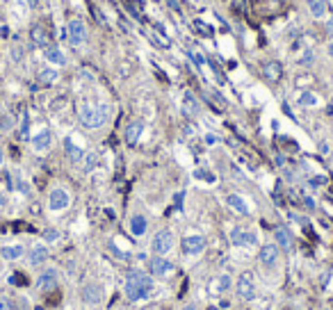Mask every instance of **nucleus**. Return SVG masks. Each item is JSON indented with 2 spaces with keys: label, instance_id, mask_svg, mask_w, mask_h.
<instances>
[{
  "label": "nucleus",
  "instance_id": "nucleus-6",
  "mask_svg": "<svg viewBox=\"0 0 333 310\" xmlns=\"http://www.w3.org/2000/svg\"><path fill=\"white\" fill-rule=\"evenodd\" d=\"M69 203H71V196H69L67 190H62V187H57V190L50 191V196H48V208L53 212L57 210H67Z\"/></svg>",
  "mask_w": 333,
  "mask_h": 310
},
{
  "label": "nucleus",
  "instance_id": "nucleus-20",
  "mask_svg": "<svg viewBox=\"0 0 333 310\" xmlns=\"http://www.w3.org/2000/svg\"><path fill=\"white\" fill-rule=\"evenodd\" d=\"M46 60L50 62V64H57V66L67 64V57H64V53H62L57 46H48L46 48Z\"/></svg>",
  "mask_w": 333,
  "mask_h": 310
},
{
  "label": "nucleus",
  "instance_id": "nucleus-26",
  "mask_svg": "<svg viewBox=\"0 0 333 310\" xmlns=\"http://www.w3.org/2000/svg\"><path fill=\"white\" fill-rule=\"evenodd\" d=\"M37 80H39L41 85H53V82H57V71L55 69H41L37 73Z\"/></svg>",
  "mask_w": 333,
  "mask_h": 310
},
{
  "label": "nucleus",
  "instance_id": "nucleus-29",
  "mask_svg": "<svg viewBox=\"0 0 333 310\" xmlns=\"http://www.w3.org/2000/svg\"><path fill=\"white\" fill-rule=\"evenodd\" d=\"M0 310H16V306H14L7 297H0Z\"/></svg>",
  "mask_w": 333,
  "mask_h": 310
},
{
  "label": "nucleus",
  "instance_id": "nucleus-13",
  "mask_svg": "<svg viewBox=\"0 0 333 310\" xmlns=\"http://www.w3.org/2000/svg\"><path fill=\"white\" fill-rule=\"evenodd\" d=\"M82 299H85L87 304H100L103 301V290L96 283H87L82 287Z\"/></svg>",
  "mask_w": 333,
  "mask_h": 310
},
{
  "label": "nucleus",
  "instance_id": "nucleus-23",
  "mask_svg": "<svg viewBox=\"0 0 333 310\" xmlns=\"http://www.w3.org/2000/svg\"><path fill=\"white\" fill-rule=\"evenodd\" d=\"M228 205H231L235 212H240V215H249V205L240 194H231V196H228Z\"/></svg>",
  "mask_w": 333,
  "mask_h": 310
},
{
  "label": "nucleus",
  "instance_id": "nucleus-42",
  "mask_svg": "<svg viewBox=\"0 0 333 310\" xmlns=\"http://www.w3.org/2000/svg\"><path fill=\"white\" fill-rule=\"evenodd\" d=\"M0 165H2V148H0Z\"/></svg>",
  "mask_w": 333,
  "mask_h": 310
},
{
  "label": "nucleus",
  "instance_id": "nucleus-1",
  "mask_svg": "<svg viewBox=\"0 0 333 310\" xmlns=\"http://www.w3.org/2000/svg\"><path fill=\"white\" fill-rule=\"evenodd\" d=\"M123 290H126V297L130 301H140V299H146L148 292L153 290V278L148 276L146 271L142 269H133L130 274L126 276V285H123Z\"/></svg>",
  "mask_w": 333,
  "mask_h": 310
},
{
  "label": "nucleus",
  "instance_id": "nucleus-33",
  "mask_svg": "<svg viewBox=\"0 0 333 310\" xmlns=\"http://www.w3.org/2000/svg\"><path fill=\"white\" fill-rule=\"evenodd\" d=\"M27 125H30V123H27V114H25V117H23V125H21V139L30 137V135H27Z\"/></svg>",
  "mask_w": 333,
  "mask_h": 310
},
{
  "label": "nucleus",
  "instance_id": "nucleus-41",
  "mask_svg": "<svg viewBox=\"0 0 333 310\" xmlns=\"http://www.w3.org/2000/svg\"><path fill=\"white\" fill-rule=\"evenodd\" d=\"M30 2V7H37V0H27Z\"/></svg>",
  "mask_w": 333,
  "mask_h": 310
},
{
  "label": "nucleus",
  "instance_id": "nucleus-37",
  "mask_svg": "<svg viewBox=\"0 0 333 310\" xmlns=\"http://www.w3.org/2000/svg\"><path fill=\"white\" fill-rule=\"evenodd\" d=\"M304 203H306L308 210H313V208H315V201H313V198H304Z\"/></svg>",
  "mask_w": 333,
  "mask_h": 310
},
{
  "label": "nucleus",
  "instance_id": "nucleus-4",
  "mask_svg": "<svg viewBox=\"0 0 333 310\" xmlns=\"http://www.w3.org/2000/svg\"><path fill=\"white\" fill-rule=\"evenodd\" d=\"M148 274L155 278H166L173 274V262H169L165 256H155L148 260Z\"/></svg>",
  "mask_w": 333,
  "mask_h": 310
},
{
  "label": "nucleus",
  "instance_id": "nucleus-19",
  "mask_svg": "<svg viewBox=\"0 0 333 310\" xmlns=\"http://www.w3.org/2000/svg\"><path fill=\"white\" fill-rule=\"evenodd\" d=\"M23 253H25V249H23L21 244L2 246V249H0V256H2V260H19V258H23Z\"/></svg>",
  "mask_w": 333,
  "mask_h": 310
},
{
  "label": "nucleus",
  "instance_id": "nucleus-30",
  "mask_svg": "<svg viewBox=\"0 0 333 310\" xmlns=\"http://www.w3.org/2000/svg\"><path fill=\"white\" fill-rule=\"evenodd\" d=\"M44 238H46L48 242H57V239H60V233H57V231H53V228H50V231H46V233H44Z\"/></svg>",
  "mask_w": 333,
  "mask_h": 310
},
{
  "label": "nucleus",
  "instance_id": "nucleus-28",
  "mask_svg": "<svg viewBox=\"0 0 333 310\" xmlns=\"http://www.w3.org/2000/svg\"><path fill=\"white\" fill-rule=\"evenodd\" d=\"M98 165V158L96 153H87L85 155V171H94V167Z\"/></svg>",
  "mask_w": 333,
  "mask_h": 310
},
{
  "label": "nucleus",
  "instance_id": "nucleus-16",
  "mask_svg": "<svg viewBox=\"0 0 333 310\" xmlns=\"http://www.w3.org/2000/svg\"><path fill=\"white\" fill-rule=\"evenodd\" d=\"M262 75H265L269 82H276V80H281V75H283V66H281L279 62H267V64L262 66Z\"/></svg>",
  "mask_w": 333,
  "mask_h": 310
},
{
  "label": "nucleus",
  "instance_id": "nucleus-15",
  "mask_svg": "<svg viewBox=\"0 0 333 310\" xmlns=\"http://www.w3.org/2000/svg\"><path fill=\"white\" fill-rule=\"evenodd\" d=\"M50 142H53L50 130H41L39 135H34V137H32L34 151H48V148H50Z\"/></svg>",
  "mask_w": 333,
  "mask_h": 310
},
{
  "label": "nucleus",
  "instance_id": "nucleus-5",
  "mask_svg": "<svg viewBox=\"0 0 333 310\" xmlns=\"http://www.w3.org/2000/svg\"><path fill=\"white\" fill-rule=\"evenodd\" d=\"M238 297L244 299V301H251V299L256 297V281H253L251 271L240 274V281H238Z\"/></svg>",
  "mask_w": 333,
  "mask_h": 310
},
{
  "label": "nucleus",
  "instance_id": "nucleus-7",
  "mask_svg": "<svg viewBox=\"0 0 333 310\" xmlns=\"http://www.w3.org/2000/svg\"><path fill=\"white\" fill-rule=\"evenodd\" d=\"M171 249H173V235H171V231H160L153 238V251L158 253V256H165V253H169Z\"/></svg>",
  "mask_w": 333,
  "mask_h": 310
},
{
  "label": "nucleus",
  "instance_id": "nucleus-8",
  "mask_svg": "<svg viewBox=\"0 0 333 310\" xmlns=\"http://www.w3.org/2000/svg\"><path fill=\"white\" fill-rule=\"evenodd\" d=\"M37 287H39L41 292H50L57 287V269H53V267H48V269H44L39 274V278H37Z\"/></svg>",
  "mask_w": 333,
  "mask_h": 310
},
{
  "label": "nucleus",
  "instance_id": "nucleus-18",
  "mask_svg": "<svg viewBox=\"0 0 333 310\" xmlns=\"http://www.w3.org/2000/svg\"><path fill=\"white\" fill-rule=\"evenodd\" d=\"M142 130H144V123H142V121H133V123H128V128H126V142L128 144H137Z\"/></svg>",
  "mask_w": 333,
  "mask_h": 310
},
{
  "label": "nucleus",
  "instance_id": "nucleus-10",
  "mask_svg": "<svg viewBox=\"0 0 333 310\" xmlns=\"http://www.w3.org/2000/svg\"><path fill=\"white\" fill-rule=\"evenodd\" d=\"M30 39H32L39 48H48V46H50V34H48V30H46V25H44V23H34V25L30 27Z\"/></svg>",
  "mask_w": 333,
  "mask_h": 310
},
{
  "label": "nucleus",
  "instance_id": "nucleus-25",
  "mask_svg": "<svg viewBox=\"0 0 333 310\" xmlns=\"http://www.w3.org/2000/svg\"><path fill=\"white\" fill-rule=\"evenodd\" d=\"M308 2V9L313 14L315 19H322L327 14V0H306Z\"/></svg>",
  "mask_w": 333,
  "mask_h": 310
},
{
  "label": "nucleus",
  "instance_id": "nucleus-11",
  "mask_svg": "<svg viewBox=\"0 0 333 310\" xmlns=\"http://www.w3.org/2000/svg\"><path fill=\"white\" fill-rule=\"evenodd\" d=\"M203 249H206V239L201 238V235H190V238L183 239V251H185L187 256L203 253Z\"/></svg>",
  "mask_w": 333,
  "mask_h": 310
},
{
  "label": "nucleus",
  "instance_id": "nucleus-24",
  "mask_svg": "<svg viewBox=\"0 0 333 310\" xmlns=\"http://www.w3.org/2000/svg\"><path fill=\"white\" fill-rule=\"evenodd\" d=\"M130 233L133 235H144L146 233V219L142 217V215H135V217H130Z\"/></svg>",
  "mask_w": 333,
  "mask_h": 310
},
{
  "label": "nucleus",
  "instance_id": "nucleus-35",
  "mask_svg": "<svg viewBox=\"0 0 333 310\" xmlns=\"http://www.w3.org/2000/svg\"><path fill=\"white\" fill-rule=\"evenodd\" d=\"M166 5L171 7L173 12H180V2H178V0H166Z\"/></svg>",
  "mask_w": 333,
  "mask_h": 310
},
{
  "label": "nucleus",
  "instance_id": "nucleus-14",
  "mask_svg": "<svg viewBox=\"0 0 333 310\" xmlns=\"http://www.w3.org/2000/svg\"><path fill=\"white\" fill-rule=\"evenodd\" d=\"M46 258H48V249L44 244H34L32 246V251L27 253V262L30 264H41V262H46Z\"/></svg>",
  "mask_w": 333,
  "mask_h": 310
},
{
  "label": "nucleus",
  "instance_id": "nucleus-39",
  "mask_svg": "<svg viewBox=\"0 0 333 310\" xmlns=\"http://www.w3.org/2000/svg\"><path fill=\"white\" fill-rule=\"evenodd\" d=\"M5 203H7V198L2 196V194H0V208H5Z\"/></svg>",
  "mask_w": 333,
  "mask_h": 310
},
{
  "label": "nucleus",
  "instance_id": "nucleus-22",
  "mask_svg": "<svg viewBox=\"0 0 333 310\" xmlns=\"http://www.w3.org/2000/svg\"><path fill=\"white\" fill-rule=\"evenodd\" d=\"M64 146H67V155L71 162H80V160H85V151H82L80 146L73 144V139H67L64 142Z\"/></svg>",
  "mask_w": 333,
  "mask_h": 310
},
{
  "label": "nucleus",
  "instance_id": "nucleus-34",
  "mask_svg": "<svg viewBox=\"0 0 333 310\" xmlns=\"http://www.w3.org/2000/svg\"><path fill=\"white\" fill-rule=\"evenodd\" d=\"M327 180L322 178V176H315V178H310V187H320V185H324Z\"/></svg>",
  "mask_w": 333,
  "mask_h": 310
},
{
  "label": "nucleus",
  "instance_id": "nucleus-36",
  "mask_svg": "<svg viewBox=\"0 0 333 310\" xmlns=\"http://www.w3.org/2000/svg\"><path fill=\"white\" fill-rule=\"evenodd\" d=\"M153 27H155V30H158V32L162 34V39H169V37H166V30L160 25V23H153Z\"/></svg>",
  "mask_w": 333,
  "mask_h": 310
},
{
  "label": "nucleus",
  "instance_id": "nucleus-40",
  "mask_svg": "<svg viewBox=\"0 0 333 310\" xmlns=\"http://www.w3.org/2000/svg\"><path fill=\"white\" fill-rule=\"evenodd\" d=\"M329 55H331V57H333V41H331V44H329Z\"/></svg>",
  "mask_w": 333,
  "mask_h": 310
},
{
  "label": "nucleus",
  "instance_id": "nucleus-31",
  "mask_svg": "<svg viewBox=\"0 0 333 310\" xmlns=\"http://www.w3.org/2000/svg\"><path fill=\"white\" fill-rule=\"evenodd\" d=\"M217 281H219V287H221L224 292H226L228 287H231V276H219Z\"/></svg>",
  "mask_w": 333,
  "mask_h": 310
},
{
  "label": "nucleus",
  "instance_id": "nucleus-43",
  "mask_svg": "<svg viewBox=\"0 0 333 310\" xmlns=\"http://www.w3.org/2000/svg\"><path fill=\"white\" fill-rule=\"evenodd\" d=\"M208 310H219V308H208Z\"/></svg>",
  "mask_w": 333,
  "mask_h": 310
},
{
  "label": "nucleus",
  "instance_id": "nucleus-3",
  "mask_svg": "<svg viewBox=\"0 0 333 310\" xmlns=\"http://www.w3.org/2000/svg\"><path fill=\"white\" fill-rule=\"evenodd\" d=\"M67 37H69V44L73 48H78V46H82L87 41V27H85V23H82V19H71L69 21V25H67Z\"/></svg>",
  "mask_w": 333,
  "mask_h": 310
},
{
  "label": "nucleus",
  "instance_id": "nucleus-12",
  "mask_svg": "<svg viewBox=\"0 0 333 310\" xmlns=\"http://www.w3.org/2000/svg\"><path fill=\"white\" fill-rule=\"evenodd\" d=\"M258 258L265 267H272L276 262V258H279V244H265L258 251Z\"/></svg>",
  "mask_w": 333,
  "mask_h": 310
},
{
  "label": "nucleus",
  "instance_id": "nucleus-2",
  "mask_svg": "<svg viewBox=\"0 0 333 310\" xmlns=\"http://www.w3.org/2000/svg\"><path fill=\"white\" fill-rule=\"evenodd\" d=\"M78 119L89 130L103 128L110 119V105H105V103H85L78 110Z\"/></svg>",
  "mask_w": 333,
  "mask_h": 310
},
{
  "label": "nucleus",
  "instance_id": "nucleus-27",
  "mask_svg": "<svg viewBox=\"0 0 333 310\" xmlns=\"http://www.w3.org/2000/svg\"><path fill=\"white\" fill-rule=\"evenodd\" d=\"M299 105H304V107H313V105H317V96H315V94H310V92L301 94V96H299Z\"/></svg>",
  "mask_w": 333,
  "mask_h": 310
},
{
  "label": "nucleus",
  "instance_id": "nucleus-38",
  "mask_svg": "<svg viewBox=\"0 0 333 310\" xmlns=\"http://www.w3.org/2000/svg\"><path fill=\"white\" fill-rule=\"evenodd\" d=\"M214 142H217V137H214V135H208V137H206V144H214Z\"/></svg>",
  "mask_w": 333,
  "mask_h": 310
},
{
  "label": "nucleus",
  "instance_id": "nucleus-17",
  "mask_svg": "<svg viewBox=\"0 0 333 310\" xmlns=\"http://www.w3.org/2000/svg\"><path fill=\"white\" fill-rule=\"evenodd\" d=\"M274 235H276V244L279 246H283V249H292V233L287 231L285 226H276Z\"/></svg>",
  "mask_w": 333,
  "mask_h": 310
},
{
  "label": "nucleus",
  "instance_id": "nucleus-9",
  "mask_svg": "<svg viewBox=\"0 0 333 310\" xmlns=\"http://www.w3.org/2000/svg\"><path fill=\"white\" fill-rule=\"evenodd\" d=\"M231 242H233L235 246H253V244H258V238H256V233L233 228V231H231Z\"/></svg>",
  "mask_w": 333,
  "mask_h": 310
},
{
  "label": "nucleus",
  "instance_id": "nucleus-32",
  "mask_svg": "<svg viewBox=\"0 0 333 310\" xmlns=\"http://www.w3.org/2000/svg\"><path fill=\"white\" fill-rule=\"evenodd\" d=\"M9 128H12V119H9V117H0V130H9Z\"/></svg>",
  "mask_w": 333,
  "mask_h": 310
},
{
  "label": "nucleus",
  "instance_id": "nucleus-21",
  "mask_svg": "<svg viewBox=\"0 0 333 310\" xmlns=\"http://www.w3.org/2000/svg\"><path fill=\"white\" fill-rule=\"evenodd\" d=\"M199 110H201L199 100L194 98L190 92L183 94V112H187V114H192V117H194V114H199Z\"/></svg>",
  "mask_w": 333,
  "mask_h": 310
}]
</instances>
